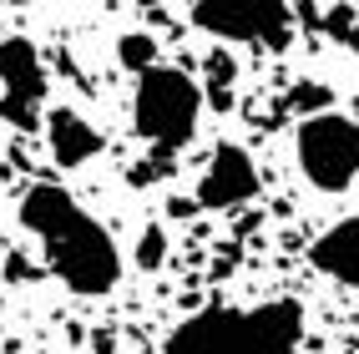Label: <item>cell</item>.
I'll return each instance as SVG.
<instances>
[{
	"instance_id": "cell-1",
	"label": "cell",
	"mask_w": 359,
	"mask_h": 354,
	"mask_svg": "<svg viewBox=\"0 0 359 354\" xmlns=\"http://www.w3.org/2000/svg\"><path fill=\"white\" fill-rule=\"evenodd\" d=\"M20 223L36 233L41 258L76 299H107L122 283V253L111 233L56 182H36L20 198Z\"/></svg>"
},
{
	"instance_id": "cell-2",
	"label": "cell",
	"mask_w": 359,
	"mask_h": 354,
	"mask_svg": "<svg viewBox=\"0 0 359 354\" xmlns=\"http://www.w3.org/2000/svg\"><path fill=\"white\" fill-rule=\"evenodd\" d=\"M304 309L294 299H269L258 309H203L172 329L162 354H299Z\"/></svg>"
},
{
	"instance_id": "cell-3",
	"label": "cell",
	"mask_w": 359,
	"mask_h": 354,
	"mask_svg": "<svg viewBox=\"0 0 359 354\" xmlns=\"http://www.w3.org/2000/svg\"><path fill=\"white\" fill-rule=\"evenodd\" d=\"M198 116H203V91L182 66L152 61V66L137 71L132 122H137L142 142H152L157 157H172L177 147H187L193 132H198Z\"/></svg>"
},
{
	"instance_id": "cell-4",
	"label": "cell",
	"mask_w": 359,
	"mask_h": 354,
	"mask_svg": "<svg viewBox=\"0 0 359 354\" xmlns=\"http://www.w3.org/2000/svg\"><path fill=\"white\" fill-rule=\"evenodd\" d=\"M294 6L289 0H193V26L212 41H243L258 51H289L294 46Z\"/></svg>"
},
{
	"instance_id": "cell-5",
	"label": "cell",
	"mask_w": 359,
	"mask_h": 354,
	"mask_svg": "<svg viewBox=\"0 0 359 354\" xmlns=\"http://www.w3.org/2000/svg\"><path fill=\"white\" fill-rule=\"evenodd\" d=\"M294 152H299V172L319 193H344L359 177V122L339 111H314L299 122Z\"/></svg>"
},
{
	"instance_id": "cell-6",
	"label": "cell",
	"mask_w": 359,
	"mask_h": 354,
	"mask_svg": "<svg viewBox=\"0 0 359 354\" xmlns=\"http://www.w3.org/2000/svg\"><path fill=\"white\" fill-rule=\"evenodd\" d=\"M46 111V61L26 36L0 41V122L36 132Z\"/></svg>"
},
{
	"instance_id": "cell-7",
	"label": "cell",
	"mask_w": 359,
	"mask_h": 354,
	"mask_svg": "<svg viewBox=\"0 0 359 354\" xmlns=\"http://www.w3.org/2000/svg\"><path fill=\"white\" fill-rule=\"evenodd\" d=\"M193 198L208 212H233V207L253 203L258 198V168H253L248 147H238V142L212 147V157H208V168L198 177V193Z\"/></svg>"
},
{
	"instance_id": "cell-8",
	"label": "cell",
	"mask_w": 359,
	"mask_h": 354,
	"mask_svg": "<svg viewBox=\"0 0 359 354\" xmlns=\"http://www.w3.org/2000/svg\"><path fill=\"white\" fill-rule=\"evenodd\" d=\"M46 147H51L56 168L71 172V168H86V162L102 152V132L91 127L81 111L56 107V111H46Z\"/></svg>"
},
{
	"instance_id": "cell-9",
	"label": "cell",
	"mask_w": 359,
	"mask_h": 354,
	"mask_svg": "<svg viewBox=\"0 0 359 354\" xmlns=\"http://www.w3.org/2000/svg\"><path fill=\"white\" fill-rule=\"evenodd\" d=\"M314 268L329 273L334 283H344V289H359V212L334 223L314 243Z\"/></svg>"
},
{
	"instance_id": "cell-10",
	"label": "cell",
	"mask_w": 359,
	"mask_h": 354,
	"mask_svg": "<svg viewBox=\"0 0 359 354\" xmlns=\"http://www.w3.org/2000/svg\"><path fill=\"white\" fill-rule=\"evenodd\" d=\"M203 76H208V86H198V91H203V107L233 111V97H238V61H233L228 51H212V56L203 61Z\"/></svg>"
},
{
	"instance_id": "cell-11",
	"label": "cell",
	"mask_w": 359,
	"mask_h": 354,
	"mask_svg": "<svg viewBox=\"0 0 359 354\" xmlns=\"http://www.w3.org/2000/svg\"><path fill=\"white\" fill-rule=\"evenodd\" d=\"M116 61H122L127 71H142L157 61V36L152 31H127L122 41H116Z\"/></svg>"
},
{
	"instance_id": "cell-12",
	"label": "cell",
	"mask_w": 359,
	"mask_h": 354,
	"mask_svg": "<svg viewBox=\"0 0 359 354\" xmlns=\"http://www.w3.org/2000/svg\"><path fill=\"white\" fill-rule=\"evenodd\" d=\"M334 107V91L319 86V81H299L289 97L278 102V111H304V116H314V111H329Z\"/></svg>"
},
{
	"instance_id": "cell-13",
	"label": "cell",
	"mask_w": 359,
	"mask_h": 354,
	"mask_svg": "<svg viewBox=\"0 0 359 354\" xmlns=\"http://www.w3.org/2000/svg\"><path fill=\"white\" fill-rule=\"evenodd\" d=\"M132 258H137V268H142V273H157V268L167 264V228L152 223V228L137 238V253H132Z\"/></svg>"
},
{
	"instance_id": "cell-14",
	"label": "cell",
	"mask_w": 359,
	"mask_h": 354,
	"mask_svg": "<svg viewBox=\"0 0 359 354\" xmlns=\"http://www.w3.org/2000/svg\"><path fill=\"white\" fill-rule=\"evenodd\" d=\"M31 278H41L36 264H31V258H20V253H11L6 258V283H31Z\"/></svg>"
},
{
	"instance_id": "cell-15",
	"label": "cell",
	"mask_w": 359,
	"mask_h": 354,
	"mask_svg": "<svg viewBox=\"0 0 359 354\" xmlns=\"http://www.w3.org/2000/svg\"><path fill=\"white\" fill-rule=\"evenodd\" d=\"M193 212H198V198H182V193L167 198V218H193Z\"/></svg>"
},
{
	"instance_id": "cell-16",
	"label": "cell",
	"mask_w": 359,
	"mask_h": 354,
	"mask_svg": "<svg viewBox=\"0 0 359 354\" xmlns=\"http://www.w3.org/2000/svg\"><path fill=\"white\" fill-rule=\"evenodd\" d=\"M344 46H349V51H354V56H359V15H354V26H349V31H344Z\"/></svg>"
},
{
	"instance_id": "cell-17",
	"label": "cell",
	"mask_w": 359,
	"mask_h": 354,
	"mask_svg": "<svg viewBox=\"0 0 359 354\" xmlns=\"http://www.w3.org/2000/svg\"><path fill=\"white\" fill-rule=\"evenodd\" d=\"M91 344H97V354H111V349H116V339H111V334H97Z\"/></svg>"
},
{
	"instance_id": "cell-18",
	"label": "cell",
	"mask_w": 359,
	"mask_h": 354,
	"mask_svg": "<svg viewBox=\"0 0 359 354\" xmlns=\"http://www.w3.org/2000/svg\"><path fill=\"white\" fill-rule=\"evenodd\" d=\"M11 6H26V0H11Z\"/></svg>"
},
{
	"instance_id": "cell-19",
	"label": "cell",
	"mask_w": 359,
	"mask_h": 354,
	"mask_svg": "<svg viewBox=\"0 0 359 354\" xmlns=\"http://www.w3.org/2000/svg\"><path fill=\"white\" fill-rule=\"evenodd\" d=\"M31 354H41V349H31Z\"/></svg>"
}]
</instances>
